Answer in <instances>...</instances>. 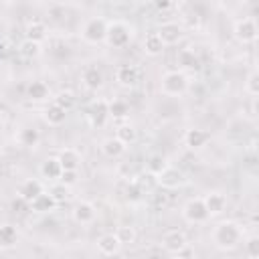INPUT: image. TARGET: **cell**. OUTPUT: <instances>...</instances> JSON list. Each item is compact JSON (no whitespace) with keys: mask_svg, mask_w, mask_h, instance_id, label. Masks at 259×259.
<instances>
[{"mask_svg":"<svg viewBox=\"0 0 259 259\" xmlns=\"http://www.w3.org/2000/svg\"><path fill=\"white\" fill-rule=\"evenodd\" d=\"M243 239V229L235 221H223L212 229V243L221 251H233Z\"/></svg>","mask_w":259,"mask_h":259,"instance_id":"obj_1","label":"cell"},{"mask_svg":"<svg viewBox=\"0 0 259 259\" xmlns=\"http://www.w3.org/2000/svg\"><path fill=\"white\" fill-rule=\"evenodd\" d=\"M188 89V77L184 75V71H168L164 73L162 77V83H160V91L164 95H170V97H176V95H184Z\"/></svg>","mask_w":259,"mask_h":259,"instance_id":"obj_2","label":"cell"},{"mask_svg":"<svg viewBox=\"0 0 259 259\" xmlns=\"http://www.w3.org/2000/svg\"><path fill=\"white\" fill-rule=\"evenodd\" d=\"M105 40L109 47L113 49H123L130 45L132 40V26H127L121 20H113L107 22V32H105Z\"/></svg>","mask_w":259,"mask_h":259,"instance_id":"obj_3","label":"cell"},{"mask_svg":"<svg viewBox=\"0 0 259 259\" xmlns=\"http://www.w3.org/2000/svg\"><path fill=\"white\" fill-rule=\"evenodd\" d=\"M105 32H107V20L101 18V16H91V18L83 24L81 36H83L85 42L97 45V42L105 40Z\"/></svg>","mask_w":259,"mask_h":259,"instance_id":"obj_4","label":"cell"},{"mask_svg":"<svg viewBox=\"0 0 259 259\" xmlns=\"http://www.w3.org/2000/svg\"><path fill=\"white\" fill-rule=\"evenodd\" d=\"M257 22H255V18H251V16H245V18H239L237 22H235V26H233V34H235V38L239 40V42H243V45H249V42H255L257 40Z\"/></svg>","mask_w":259,"mask_h":259,"instance_id":"obj_5","label":"cell"},{"mask_svg":"<svg viewBox=\"0 0 259 259\" xmlns=\"http://www.w3.org/2000/svg\"><path fill=\"white\" fill-rule=\"evenodd\" d=\"M156 34L160 36L162 45L164 47H172V45H178L182 40V34H184V28L182 24L174 22V20H168V22H162L156 30Z\"/></svg>","mask_w":259,"mask_h":259,"instance_id":"obj_6","label":"cell"},{"mask_svg":"<svg viewBox=\"0 0 259 259\" xmlns=\"http://www.w3.org/2000/svg\"><path fill=\"white\" fill-rule=\"evenodd\" d=\"M182 217H184L188 223L198 225V223L208 221L210 214H208V210H206L202 198H190V200L184 204V208H182Z\"/></svg>","mask_w":259,"mask_h":259,"instance_id":"obj_7","label":"cell"},{"mask_svg":"<svg viewBox=\"0 0 259 259\" xmlns=\"http://www.w3.org/2000/svg\"><path fill=\"white\" fill-rule=\"evenodd\" d=\"M162 247H164L170 255H178V253L186 247V237H184V233L178 231V229H172V231L164 233V237H162Z\"/></svg>","mask_w":259,"mask_h":259,"instance_id":"obj_8","label":"cell"},{"mask_svg":"<svg viewBox=\"0 0 259 259\" xmlns=\"http://www.w3.org/2000/svg\"><path fill=\"white\" fill-rule=\"evenodd\" d=\"M140 75H142V71H140V67H136V65H119V67L115 69V81H117L119 85H123V87H134V85H138Z\"/></svg>","mask_w":259,"mask_h":259,"instance_id":"obj_9","label":"cell"},{"mask_svg":"<svg viewBox=\"0 0 259 259\" xmlns=\"http://www.w3.org/2000/svg\"><path fill=\"white\" fill-rule=\"evenodd\" d=\"M81 81H83V85L87 87V89H91V91H97V89H101L103 87V71L99 69V67H95V65H87L85 69H83V73H81Z\"/></svg>","mask_w":259,"mask_h":259,"instance_id":"obj_10","label":"cell"},{"mask_svg":"<svg viewBox=\"0 0 259 259\" xmlns=\"http://www.w3.org/2000/svg\"><path fill=\"white\" fill-rule=\"evenodd\" d=\"M95 214H97L95 212V204H91L87 200H81V202H77L73 206V219L79 225H91L95 221Z\"/></svg>","mask_w":259,"mask_h":259,"instance_id":"obj_11","label":"cell"},{"mask_svg":"<svg viewBox=\"0 0 259 259\" xmlns=\"http://www.w3.org/2000/svg\"><path fill=\"white\" fill-rule=\"evenodd\" d=\"M156 182H158L162 188H176V186H180V184L184 182V176H182L180 170L168 166V168H164V170L156 176Z\"/></svg>","mask_w":259,"mask_h":259,"instance_id":"obj_12","label":"cell"},{"mask_svg":"<svg viewBox=\"0 0 259 259\" xmlns=\"http://www.w3.org/2000/svg\"><path fill=\"white\" fill-rule=\"evenodd\" d=\"M119 249H121V243L117 241L115 233H105V235H101V237L97 239V251H99L101 255H105V257L117 255Z\"/></svg>","mask_w":259,"mask_h":259,"instance_id":"obj_13","label":"cell"},{"mask_svg":"<svg viewBox=\"0 0 259 259\" xmlns=\"http://www.w3.org/2000/svg\"><path fill=\"white\" fill-rule=\"evenodd\" d=\"M210 140V134L200 130V127H192V130H186L184 134V144L190 148V150H200L202 146H206V142Z\"/></svg>","mask_w":259,"mask_h":259,"instance_id":"obj_14","label":"cell"},{"mask_svg":"<svg viewBox=\"0 0 259 259\" xmlns=\"http://www.w3.org/2000/svg\"><path fill=\"white\" fill-rule=\"evenodd\" d=\"M57 160H59V164H61L63 170H77L81 166V154L75 148L61 150L59 156H57Z\"/></svg>","mask_w":259,"mask_h":259,"instance_id":"obj_15","label":"cell"},{"mask_svg":"<svg viewBox=\"0 0 259 259\" xmlns=\"http://www.w3.org/2000/svg\"><path fill=\"white\" fill-rule=\"evenodd\" d=\"M202 200H204V206H206L210 217L212 214H221L225 210V206H227V196L223 192H208Z\"/></svg>","mask_w":259,"mask_h":259,"instance_id":"obj_16","label":"cell"},{"mask_svg":"<svg viewBox=\"0 0 259 259\" xmlns=\"http://www.w3.org/2000/svg\"><path fill=\"white\" fill-rule=\"evenodd\" d=\"M107 117H109L107 101H103V99L93 101L91 107H89V119H91V123H93V125H103Z\"/></svg>","mask_w":259,"mask_h":259,"instance_id":"obj_17","label":"cell"},{"mask_svg":"<svg viewBox=\"0 0 259 259\" xmlns=\"http://www.w3.org/2000/svg\"><path fill=\"white\" fill-rule=\"evenodd\" d=\"M42 115H45V121H47L49 125H61V123L67 119V111H65L61 105H57L55 101L45 107V113H42Z\"/></svg>","mask_w":259,"mask_h":259,"instance_id":"obj_18","label":"cell"},{"mask_svg":"<svg viewBox=\"0 0 259 259\" xmlns=\"http://www.w3.org/2000/svg\"><path fill=\"white\" fill-rule=\"evenodd\" d=\"M123 152H125V146H123L115 136L105 138V140L101 142V154H103L105 158H119Z\"/></svg>","mask_w":259,"mask_h":259,"instance_id":"obj_19","label":"cell"},{"mask_svg":"<svg viewBox=\"0 0 259 259\" xmlns=\"http://www.w3.org/2000/svg\"><path fill=\"white\" fill-rule=\"evenodd\" d=\"M45 190H42V184L38 182V180H26L20 188H18V196L22 198V200H26L28 204L38 196V194H42Z\"/></svg>","mask_w":259,"mask_h":259,"instance_id":"obj_20","label":"cell"},{"mask_svg":"<svg viewBox=\"0 0 259 259\" xmlns=\"http://www.w3.org/2000/svg\"><path fill=\"white\" fill-rule=\"evenodd\" d=\"M47 38V26L42 20H32L26 24V40H32V42H42Z\"/></svg>","mask_w":259,"mask_h":259,"instance_id":"obj_21","label":"cell"},{"mask_svg":"<svg viewBox=\"0 0 259 259\" xmlns=\"http://www.w3.org/2000/svg\"><path fill=\"white\" fill-rule=\"evenodd\" d=\"M40 174L47 180H59L61 174H63V168H61V164H59L57 158H47L42 162V166H40Z\"/></svg>","mask_w":259,"mask_h":259,"instance_id":"obj_22","label":"cell"},{"mask_svg":"<svg viewBox=\"0 0 259 259\" xmlns=\"http://www.w3.org/2000/svg\"><path fill=\"white\" fill-rule=\"evenodd\" d=\"M18 241V231L12 225H0V249H12Z\"/></svg>","mask_w":259,"mask_h":259,"instance_id":"obj_23","label":"cell"},{"mask_svg":"<svg viewBox=\"0 0 259 259\" xmlns=\"http://www.w3.org/2000/svg\"><path fill=\"white\" fill-rule=\"evenodd\" d=\"M164 49H166V47L162 45V40H160V36L156 34V30H154V32H148V34L144 36V51H146L148 55L158 57Z\"/></svg>","mask_w":259,"mask_h":259,"instance_id":"obj_24","label":"cell"},{"mask_svg":"<svg viewBox=\"0 0 259 259\" xmlns=\"http://www.w3.org/2000/svg\"><path fill=\"white\" fill-rule=\"evenodd\" d=\"M107 109H109V117H113V119H125L130 115V105L123 99L107 101Z\"/></svg>","mask_w":259,"mask_h":259,"instance_id":"obj_25","label":"cell"},{"mask_svg":"<svg viewBox=\"0 0 259 259\" xmlns=\"http://www.w3.org/2000/svg\"><path fill=\"white\" fill-rule=\"evenodd\" d=\"M26 97L32 99V101H42L49 97V85L42 83V81H32L28 87H26Z\"/></svg>","mask_w":259,"mask_h":259,"instance_id":"obj_26","label":"cell"},{"mask_svg":"<svg viewBox=\"0 0 259 259\" xmlns=\"http://www.w3.org/2000/svg\"><path fill=\"white\" fill-rule=\"evenodd\" d=\"M115 138H117L123 146H127V144H134V142H136L138 134H136V127H134L132 123H119L117 130H115Z\"/></svg>","mask_w":259,"mask_h":259,"instance_id":"obj_27","label":"cell"},{"mask_svg":"<svg viewBox=\"0 0 259 259\" xmlns=\"http://www.w3.org/2000/svg\"><path fill=\"white\" fill-rule=\"evenodd\" d=\"M18 142L26 148H34L38 142H40V134L36 127H22L18 132Z\"/></svg>","mask_w":259,"mask_h":259,"instance_id":"obj_28","label":"cell"},{"mask_svg":"<svg viewBox=\"0 0 259 259\" xmlns=\"http://www.w3.org/2000/svg\"><path fill=\"white\" fill-rule=\"evenodd\" d=\"M57 206V202H55V198L49 194V192H42V194H38L32 202H30V208H34V210H38V212H47V210H53Z\"/></svg>","mask_w":259,"mask_h":259,"instance_id":"obj_29","label":"cell"},{"mask_svg":"<svg viewBox=\"0 0 259 259\" xmlns=\"http://www.w3.org/2000/svg\"><path fill=\"white\" fill-rule=\"evenodd\" d=\"M178 65L182 69H198L200 61H198V57L192 49H184V51L178 53Z\"/></svg>","mask_w":259,"mask_h":259,"instance_id":"obj_30","label":"cell"},{"mask_svg":"<svg viewBox=\"0 0 259 259\" xmlns=\"http://www.w3.org/2000/svg\"><path fill=\"white\" fill-rule=\"evenodd\" d=\"M115 237H117V241H119L121 245H130V243H134V241H136L138 233H136V229H134V227H130V225H121V227H117Z\"/></svg>","mask_w":259,"mask_h":259,"instance_id":"obj_31","label":"cell"},{"mask_svg":"<svg viewBox=\"0 0 259 259\" xmlns=\"http://www.w3.org/2000/svg\"><path fill=\"white\" fill-rule=\"evenodd\" d=\"M18 53H20L22 57H26V59H34V57L40 55V45L24 38V40L20 42V47H18Z\"/></svg>","mask_w":259,"mask_h":259,"instance_id":"obj_32","label":"cell"},{"mask_svg":"<svg viewBox=\"0 0 259 259\" xmlns=\"http://www.w3.org/2000/svg\"><path fill=\"white\" fill-rule=\"evenodd\" d=\"M164 168H168V162H166V158L164 156H160V154H156V156H152L150 160H148V172L156 178Z\"/></svg>","mask_w":259,"mask_h":259,"instance_id":"obj_33","label":"cell"},{"mask_svg":"<svg viewBox=\"0 0 259 259\" xmlns=\"http://www.w3.org/2000/svg\"><path fill=\"white\" fill-rule=\"evenodd\" d=\"M125 198L127 200H132V202H136V200H140L142 198V194H144V188H142V184L138 182V180H132V182H127V186H125Z\"/></svg>","mask_w":259,"mask_h":259,"instance_id":"obj_34","label":"cell"},{"mask_svg":"<svg viewBox=\"0 0 259 259\" xmlns=\"http://www.w3.org/2000/svg\"><path fill=\"white\" fill-rule=\"evenodd\" d=\"M245 91H247L251 97H255V95L259 93V73H257V71H251V73L247 75V81H245Z\"/></svg>","mask_w":259,"mask_h":259,"instance_id":"obj_35","label":"cell"},{"mask_svg":"<svg viewBox=\"0 0 259 259\" xmlns=\"http://www.w3.org/2000/svg\"><path fill=\"white\" fill-rule=\"evenodd\" d=\"M245 255L249 257V259H259V237H249L247 241H245Z\"/></svg>","mask_w":259,"mask_h":259,"instance_id":"obj_36","label":"cell"},{"mask_svg":"<svg viewBox=\"0 0 259 259\" xmlns=\"http://www.w3.org/2000/svg\"><path fill=\"white\" fill-rule=\"evenodd\" d=\"M55 103H57V105H61L65 111H69V109L73 107L75 99H73V95H71L69 91H67V93L63 91V93H59V97H55Z\"/></svg>","mask_w":259,"mask_h":259,"instance_id":"obj_37","label":"cell"},{"mask_svg":"<svg viewBox=\"0 0 259 259\" xmlns=\"http://www.w3.org/2000/svg\"><path fill=\"white\" fill-rule=\"evenodd\" d=\"M77 170H63V174H61V178H59V182L63 184V186H73V184H77Z\"/></svg>","mask_w":259,"mask_h":259,"instance_id":"obj_38","label":"cell"},{"mask_svg":"<svg viewBox=\"0 0 259 259\" xmlns=\"http://www.w3.org/2000/svg\"><path fill=\"white\" fill-rule=\"evenodd\" d=\"M53 198H55V202H61L65 196H67V186H63L61 182L59 184H55L53 188H51V192H49Z\"/></svg>","mask_w":259,"mask_h":259,"instance_id":"obj_39","label":"cell"},{"mask_svg":"<svg viewBox=\"0 0 259 259\" xmlns=\"http://www.w3.org/2000/svg\"><path fill=\"white\" fill-rule=\"evenodd\" d=\"M10 208H12L14 212H24V210H28V208H30V204H28L26 200H22L20 196H16V198L10 202Z\"/></svg>","mask_w":259,"mask_h":259,"instance_id":"obj_40","label":"cell"},{"mask_svg":"<svg viewBox=\"0 0 259 259\" xmlns=\"http://www.w3.org/2000/svg\"><path fill=\"white\" fill-rule=\"evenodd\" d=\"M170 6H172L170 2H158V4H156V8H158V10H164V8H170Z\"/></svg>","mask_w":259,"mask_h":259,"instance_id":"obj_41","label":"cell"},{"mask_svg":"<svg viewBox=\"0 0 259 259\" xmlns=\"http://www.w3.org/2000/svg\"><path fill=\"white\" fill-rule=\"evenodd\" d=\"M164 259H182L180 255H170V257H164Z\"/></svg>","mask_w":259,"mask_h":259,"instance_id":"obj_42","label":"cell"},{"mask_svg":"<svg viewBox=\"0 0 259 259\" xmlns=\"http://www.w3.org/2000/svg\"><path fill=\"white\" fill-rule=\"evenodd\" d=\"M150 259H164L162 255H150Z\"/></svg>","mask_w":259,"mask_h":259,"instance_id":"obj_43","label":"cell"},{"mask_svg":"<svg viewBox=\"0 0 259 259\" xmlns=\"http://www.w3.org/2000/svg\"><path fill=\"white\" fill-rule=\"evenodd\" d=\"M188 259H200V257H194V255H192V257H188Z\"/></svg>","mask_w":259,"mask_h":259,"instance_id":"obj_44","label":"cell"}]
</instances>
